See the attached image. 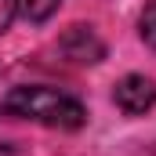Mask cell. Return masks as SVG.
I'll use <instances>...</instances> for the list:
<instances>
[{"label":"cell","mask_w":156,"mask_h":156,"mask_svg":"<svg viewBox=\"0 0 156 156\" xmlns=\"http://www.w3.org/2000/svg\"><path fill=\"white\" fill-rule=\"evenodd\" d=\"M0 116H18L44 123V127H58V131H76L87 120V109L80 98L58 87H11L0 98Z\"/></svg>","instance_id":"1"},{"label":"cell","mask_w":156,"mask_h":156,"mask_svg":"<svg viewBox=\"0 0 156 156\" xmlns=\"http://www.w3.org/2000/svg\"><path fill=\"white\" fill-rule=\"evenodd\" d=\"M113 98H116V105L127 113V116H145L149 109H156V83L149 76L131 73V76H123L116 83Z\"/></svg>","instance_id":"2"},{"label":"cell","mask_w":156,"mask_h":156,"mask_svg":"<svg viewBox=\"0 0 156 156\" xmlns=\"http://www.w3.org/2000/svg\"><path fill=\"white\" fill-rule=\"evenodd\" d=\"M58 51L69 62H76V66H94V62L105 58V44L98 40V33L91 26H73L66 37L58 40Z\"/></svg>","instance_id":"3"},{"label":"cell","mask_w":156,"mask_h":156,"mask_svg":"<svg viewBox=\"0 0 156 156\" xmlns=\"http://www.w3.org/2000/svg\"><path fill=\"white\" fill-rule=\"evenodd\" d=\"M58 11V0H15V15H22L26 22H47Z\"/></svg>","instance_id":"4"},{"label":"cell","mask_w":156,"mask_h":156,"mask_svg":"<svg viewBox=\"0 0 156 156\" xmlns=\"http://www.w3.org/2000/svg\"><path fill=\"white\" fill-rule=\"evenodd\" d=\"M138 29H142V40L156 47V0L145 4V11H142V18H138Z\"/></svg>","instance_id":"5"},{"label":"cell","mask_w":156,"mask_h":156,"mask_svg":"<svg viewBox=\"0 0 156 156\" xmlns=\"http://www.w3.org/2000/svg\"><path fill=\"white\" fill-rule=\"evenodd\" d=\"M11 18H15V0H0V33L11 26Z\"/></svg>","instance_id":"6"}]
</instances>
